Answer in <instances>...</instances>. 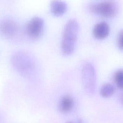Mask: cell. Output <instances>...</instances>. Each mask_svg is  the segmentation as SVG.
<instances>
[{"instance_id":"1","label":"cell","mask_w":123,"mask_h":123,"mask_svg":"<svg viewBox=\"0 0 123 123\" xmlns=\"http://www.w3.org/2000/svg\"><path fill=\"white\" fill-rule=\"evenodd\" d=\"M79 32L77 22L71 19L66 24L64 28L61 48L62 53L66 55L72 54L75 48Z\"/></svg>"},{"instance_id":"2","label":"cell","mask_w":123,"mask_h":123,"mask_svg":"<svg viewBox=\"0 0 123 123\" xmlns=\"http://www.w3.org/2000/svg\"><path fill=\"white\" fill-rule=\"evenodd\" d=\"M82 82L86 93L93 95L97 87V75L95 69L90 62L85 63L82 69Z\"/></svg>"},{"instance_id":"3","label":"cell","mask_w":123,"mask_h":123,"mask_svg":"<svg viewBox=\"0 0 123 123\" xmlns=\"http://www.w3.org/2000/svg\"><path fill=\"white\" fill-rule=\"evenodd\" d=\"M13 63L17 70L25 75H30L35 69L33 58L25 52L16 53L13 57Z\"/></svg>"},{"instance_id":"4","label":"cell","mask_w":123,"mask_h":123,"mask_svg":"<svg viewBox=\"0 0 123 123\" xmlns=\"http://www.w3.org/2000/svg\"><path fill=\"white\" fill-rule=\"evenodd\" d=\"M89 8L92 12L105 17H114L117 12L115 5L110 2L92 3L89 5Z\"/></svg>"},{"instance_id":"5","label":"cell","mask_w":123,"mask_h":123,"mask_svg":"<svg viewBox=\"0 0 123 123\" xmlns=\"http://www.w3.org/2000/svg\"><path fill=\"white\" fill-rule=\"evenodd\" d=\"M44 29V20L39 17L32 18L26 26V32L27 35L34 39L40 37L43 34Z\"/></svg>"},{"instance_id":"6","label":"cell","mask_w":123,"mask_h":123,"mask_svg":"<svg viewBox=\"0 0 123 123\" xmlns=\"http://www.w3.org/2000/svg\"><path fill=\"white\" fill-rule=\"evenodd\" d=\"M18 30L17 24L11 20L2 22L0 26V30L1 34L7 37H11L14 36L17 33Z\"/></svg>"},{"instance_id":"7","label":"cell","mask_w":123,"mask_h":123,"mask_svg":"<svg viewBox=\"0 0 123 123\" xmlns=\"http://www.w3.org/2000/svg\"><path fill=\"white\" fill-rule=\"evenodd\" d=\"M110 31V28L109 25L105 22H101L94 26L93 34L96 38L103 39L109 36Z\"/></svg>"},{"instance_id":"8","label":"cell","mask_w":123,"mask_h":123,"mask_svg":"<svg viewBox=\"0 0 123 123\" xmlns=\"http://www.w3.org/2000/svg\"><path fill=\"white\" fill-rule=\"evenodd\" d=\"M50 11L53 15L60 16L64 14L67 10V5L60 0H53L50 3Z\"/></svg>"},{"instance_id":"9","label":"cell","mask_w":123,"mask_h":123,"mask_svg":"<svg viewBox=\"0 0 123 123\" xmlns=\"http://www.w3.org/2000/svg\"><path fill=\"white\" fill-rule=\"evenodd\" d=\"M74 106V100L70 95H65L60 99L59 103V109L63 113L70 111Z\"/></svg>"},{"instance_id":"10","label":"cell","mask_w":123,"mask_h":123,"mask_svg":"<svg viewBox=\"0 0 123 123\" xmlns=\"http://www.w3.org/2000/svg\"><path fill=\"white\" fill-rule=\"evenodd\" d=\"M115 86L110 83H105L103 84L100 90V93L102 97L106 98L112 96L115 92Z\"/></svg>"},{"instance_id":"11","label":"cell","mask_w":123,"mask_h":123,"mask_svg":"<svg viewBox=\"0 0 123 123\" xmlns=\"http://www.w3.org/2000/svg\"><path fill=\"white\" fill-rule=\"evenodd\" d=\"M113 80L116 86L121 89H123V72L122 69L117 71L114 75Z\"/></svg>"},{"instance_id":"12","label":"cell","mask_w":123,"mask_h":123,"mask_svg":"<svg viewBox=\"0 0 123 123\" xmlns=\"http://www.w3.org/2000/svg\"><path fill=\"white\" fill-rule=\"evenodd\" d=\"M122 38H123V31L121 30L119 32L118 37H117V44L119 48L121 49H123V44H122Z\"/></svg>"}]
</instances>
